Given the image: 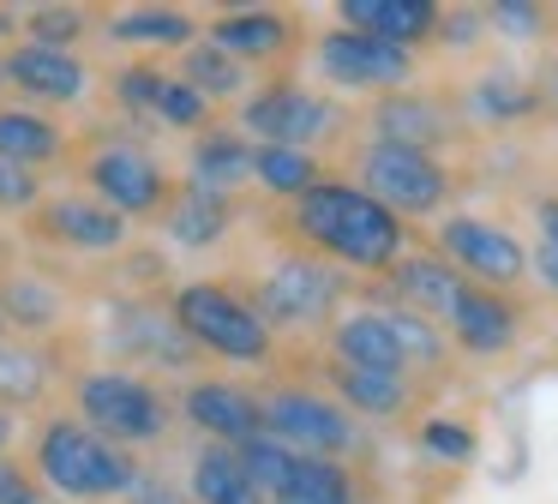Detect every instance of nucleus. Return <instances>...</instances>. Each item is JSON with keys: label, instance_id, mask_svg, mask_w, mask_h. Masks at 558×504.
<instances>
[{"label": "nucleus", "instance_id": "f257e3e1", "mask_svg": "<svg viewBox=\"0 0 558 504\" xmlns=\"http://www.w3.org/2000/svg\"><path fill=\"white\" fill-rule=\"evenodd\" d=\"M277 228L294 240V252H313V259L337 264V271H361L385 283L397 271V259L409 252V228L402 216H390L354 180H318L313 192L289 204L277 216Z\"/></svg>", "mask_w": 558, "mask_h": 504}, {"label": "nucleus", "instance_id": "f03ea898", "mask_svg": "<svg viewBox=\"0 0 558 504\" xmlns=\"http://www.w3.org/2000/svg\"><path fill=\"white\" fill-rule=\"evenodd\" d=\"M31 468L49 487L54 504H114L133 499L145 463L138 451H121L114 439H102L97 427L73 415V408H49L31 427Z\"/></svg>", "mask_w": 558, "mask_h": 504}, {"label": "nucleus", "instance_id": "7ed1b4c3", "mask_svg": "<svg viewBox=\"0 0 558 504\" xmlns=\"http://www.w3.org/2000/svg\"><path fill=\"white\" fill-rule=\"evenodd\" d=\"M66 408H73L85 427H97L102 439H114L121 451H145L162 444L181 420V403L162 379L133 367H73L66 372Z\"/></svg>", "mask_w": 558, "mask_h": 504}, {"label": "nucleus", "instance_id": "20e7f679", "mask_svg": "<svg viewBox=\"0 0 558 504\" xmlns=\"http://www.w3.org/2000/svg\"><path fill=\"white\" fill-rule=\"evenodd\" d=\"M169 307L186 343L205 360H222V367H270L277 360V331L253 307V288L234 276H193V283L169 288Z\"/></svg>", "mask_w": 558, "mask_h": 504}, {"label": "nucleus", "instance_id": "39448f33", "mask_svg": "<svg viewBox=\"0 0 558 504\" xmlns=\"http://www.w3.org/2000/svg\"><path fill=\"white\" fill-rule=\"evenodd\" d=\"M73 175H78V187H85L90 199H102L109 211H121L126 223H162L174 187H181L150 144H138L133 132H114V127L90 132V139L78 144Z\"/></svg>", "mask_w": 558, "mask_h": 504}, {"label": "nucleus", "instance_id": "423d86ee", "mask_svg": "<svg viewBox=\"0 0 558 504\" xmlns=\"http://www.w3.org/2000/svg\"><path fill=\"white\" fill-rule=\"evenodd\" d=\"M234 127L246 132L253 144H289V151H325L349 132V108L330 103L318 84H301L289 72H270L258 91H246Z\"/></svg>", "mask_w": 558, "mask_h": 504}, {"label": "nucleus", "instance_id": "0eeeda50", "mask_svg": "<svg viewBox=\"0 0 558 504\" xmlns=\"http://www.w3.org/2000/svg\"><path fill=\"white\" fill-rule=\"evenodd\" d=\"M349 168H354V187H366L402 223L438 216L450 204V192H457V175L445 168V156L409 151V144H385V139H354Z\"/></svg>", "mask_w": 558, "mask_h": 504}, {"label": "nucleus", "instance_id": "6e6552de", "mask_svg": "<svg viewBox=\"0 0 558 504\" xmlns=\"http://www.w3.org/2000/svg\"><path fill=\"white\" fill-rule=\"evenodd\" d=\"M258 408H265V439L289 444V451H301V456L349 463V456L361 451V427H354V415L325 391V384L270 379V384H258Z\"/></svg>", "mask_w": 558, "mask_h": 504}, {"label": "nucleus", "instance_id": "1a4fd4ad", "mask_svg": "<svg viewBox=\"0 0 558 504\" xmlns=\"http://www.w3.org/2000/svg\"><path fill=\"white\" fill-rule=\"evenodd\" d=\"M246 288H253V307L265 312V324L277 336H289V331H330V324H337L342 295H349V283H342L337 264L313 259V252H294V247L282 252L270 271H258Z\"/></svg>", "mask_w": 558, "mask_h": 504}, {"label": "nucleus", "instance_id": "9d476101", "mask_svg": "<svg viewBox=\"0 0 558 504\" xmlns=\"http://www.w3.org/2000/svg\"><path fill=\"white\" fill-rule=\"evenodd\" d=\"M102 348L114 355V367L150 372V379H157V372H193L198 360H205L193 343H186L169 295H121V300H109Z\"/></svg>", "mask_w": 558, "mask_h": 504}, {"label": "nucleus", "instance_id": "9b49d317", "mask_svg": "<svg viewBox=\"0 0 558 504\" xmlns=\"http://www.w3.org/2000/svg\"><path fill=\"white\" fill-rule=\"evenodd\" d=\"M433 252H438L445 264H457V271L469 276L474 288H498V295H510V288H517L522 276L534 271V264H529V247H522V240L510 235L505 223H493V216H474V211L445 216V223L433 228Z\"/></svg>", "mask_w": 558, "mask_h": 504}, {"label": "nucleus", "instance_id": "f8f14e48", "mask_svg": "<svg viewBox=\"0 0 558 504\" xmlns=\"http://www.w3.org/2000/svg\"><path fill=\"white\" fill-rule=\"evenodd\" d=\"M313 72L337 91H361V96H390L414 84V55L409 48H390L378 36H361L349 24H330V31L313 36Z\"/></svg>", "mask_w": 558, "mask_h": 504}, {"label": "nucleus", "instance_id": "ddd939ff", "mask_svg": "<svg viewBox=\"0 0 558 504\" xmlns=\"http://www.w3.org/2000/svg\"><path fill=\"white\" fill-rule=\"evenodd\" d=\"M133 223L121 211H109L102 199H90L85 187L49 192L37 211L25 216V240L49 252H121Z\"/></svg>", "mask_w": 558, "mask_h": 504}, {"label": "nucleus", "instance_id": "4468645a", "mask_svg": "<svg viewBox=\"0 0 558 504\" xmlns=\"http://www.w3.org/2000/svg\"><path fill=\"white\" fill-rule=\"evenodd\" d=\"M181 420L210 444H246L265 432V408H258V384H241L229 372H193L174 391Z\"/></svg>", "mask_w": 558, "mask_h": 504}, {"label": "nucleus", "instance_id": "2eb2a0df", "mask_svg": "<svg viewBox=\"0 0 558 504\" xmlns=\"http://www.w3.org/2000/svg\"><path fill=\"white\" fill-rule=\"evenodd\" d=\"M205 36L222 48V55L241 60L246 72H253V67L282 72L294 55H301V19H294L289 7H234V12H217V19H205Z\"/></svg>", "mask_w": 558, "mask_h": 504}, {"label": "nucleus", "instance_id": "dca6fc26", "mask_svg": "<svg viewBox=\"0 0 558 504\" xmlns=\"http://www.w3.org/2000/svg\"><path fill=\"white\" fill-rule=\"evenodd\" d=\"M7 96L31 108H73L90 96V60L73 48L7 43Z\"/></svg>", "mask_w": 558, "mask_h": 504}, {"label": "nucleus", "instance_id": "f3484780", "mask_svg": "<svg viewBox=\"0 0 558 504\" xmlns=\"http://www.w3.org/2000/svg\"><path fill=\"white\" fill-rule=\"evenodd\" d=\"M366 127L385 144H409V151H433V156L469 132L457 103H445V96H433V91H414V84L409 91H390V96H373Z\"/></svg>", "mask_w": 558, "mask_h": 504}, {"label": "nucleus", "instance_id": "a211bd4d", "mask_svg": "<svg viewBox=\"0 0 558 504\" xmlns=\"http://www.w3.org/2000/svg\"><path fill=\"white\" fill-rule=\"evenodd\" d=\"M73 307H66V288L49 271H31V264H7L0 271V324L13 336L31 343H54L66 331Z\"/></svg>", "mask_w": 558, "mask_h": 504}, {"label": "nucleus", "instance_id": "6ab92c4d", "mask_svg": "<svg viewBox=\"0 0 558 504\" xmlns=\"http://www.w3.org/2000/svg\"><path fill=\"white\" fill-rule=\"evenodd\" d=\"M457 108H462V127H486V132H505V127H522L546 108L541 84L517 67H481L469 84L457 91Z\"/></svg>", "mask_w": 558, "mask_h": 504}, {"label": "nucleus", "instance_id": "aec40b11", "mask_svg": "<svg viewBox=\"0 0 558 504\" xmlns=\"http://www.w3.org/2000/svg\"><path fill=\"white\" fill-rule=\"evenodd\" d=\"M385 295H390V307H409L433 324H450L462 295H469V276L457 264H445L438 252H402L397 271L385 276Z\"/></svg>", "mask_w": 558, "mask_h": 504}, {"label": "nucleus", "instance_id": "412c9836", "mask_svg": "<svg viewBox=\"0 0 558 504\" xmlns=\"http://www.w3.org/2000/svg\"><path fill=\"white\" fill-rule=\"evenodd\" d=\"M73 151H78V139L49 115V108H31V103H19V96H0V156H7V163L49 175V168L73 163Z\"/></svg>", "mask_w": 558, "mask_h": 504}, {"label": "nucleus", "instance_id": "4be33fe9", "mask_svg": "<svg viewBox=\"0 0 558 504\" xmlns=\"http://www.w3.org/2000/svg\"><path fill=\"white\" fill-rule=\"evenodd\" d=\"M325 360H342V367H361V372H397V379H414L409 355H402L397 331H390V319H385V307L337 312V324L325 331Z\"/></svg>", "mask_w": 558, "mask_h": 504}, {"label": "nucleus", "instance_id": "5701e85b", "mask_svg": "<svg viewBox=\"0 0 558 504\" xmlns=\"http://www.w3.org/2000/svg\"><path fill=\"white\" fill-rule=\"evenodd\" d=\"M337 19L361 36L409 48V55L421 43H438V31H445V7H433V0H342Z\"/></svg>", "mask_w": 558, "mask_h": 504}, {"label": "nucleus", "instance_id": "b1692460", "mask_svg": "<svg viewBox=\"0 0 558 504\" xmlns=\"http://www.w3.org/2000/svg\"><path fill=\"white\" fill-rule=\"evenodd\" d=\"M234 216H241L234 192H217V187H198V180H181L157 228H162V235H169L181 252H210V247H222V235L234 228Z\"/></svg>", "mask_w": 558, "mask_h": 504}, {"label": "nucleus", "instance_id": "393cba45", "mask_svg": "<svg viewBox=\"0 0 558 504\" xmlns=\"http://www.w3.org/2000/svg\"><path fill=\"white\" fill-rule=\"evenodd\" d=\"M54 391H66L61 355L49 343H31V336H0V403L13 415H31Z\"/></svg>", "mask_w": 558, "mask_h": 504}, {"label": "nucleus", "instance_id": "a878e982", "mask_svg": "<svg viewBox=\"0 0 558 504\" xmlns=\"http://www.w3.org/2000/svg\"><path fill=\"white\" fill-rule=\"evenodd\" d=\"M517 331H522L517 300L498 295V288H474L469 283L457 319H450V348H457V355H474V360H493V355H505V348L517 343Z\"/></svg>", "mask_w": 558, "mask_h": 504}, {"label": "nucleus", "instance_id": "bb28decb", "mask_svg": "<svg viewBox=\"0 0 558 504\" xmlns=\"http://www.w3.org/2000/svg\"><path fill=\"white\" fill-rule=\"evenodd\" d=\"M186 504H270L258 492L253 468L241 463V444L198 439L186 456Z\"/></svg>", "mask_w": 558, "mask_h": 504}, {"label": "nucleus", "instance_id": "cd10ccee", "mask_svg": "<svg viewBox=\"0 0 558 504\" xmlns=\"http://www.w3.org/2000/svg\"><path fill=\"white\" fill-rule=\"evenodd\" d=\"M97 31L114 48H157V55L169 48V55H181L205 36V19L186 7H126V12H102Z\"/></svg>", "mask_w": 558, "mask_h": 504}, {"label": "nucleus", "instance_id": "c85d7f7f", "mask_svg": "<svg viewBox=\"0 0 558 504\" xmlns=\"http://www.w3.org/2000/svg\"><path fill=\"white\" fill-rule=\"evenodd\" d=\"M325 384L354 420H397L402 408L414 403V379H397V372H361L342 367V360H325Z\"/></svg>", "mask_w": 558, "mask_h": 504}, {"label": "nucleus", "instance_id": "c756f323", "mask_svg": "<svg viewBox=\"0 0 558 504\" xmlns=\"http://www.w3.org/2000/svg\"><path fill=\"white\" fill-rule=\"evenodd\" d=\"M253 151L258 144L246 139L234 120H217V127H205L193 144H186V180L217 187V192H234V187L253 180Z\"/></svg>", "mask_w": 558, "mask_h": 504}, {"label": "nucleus", "instance_id": "7c9ffc66", "mask_svg": "<svg viewBox=\"0 0 558 504\" xmlns=\"http://www.w3.org/2000/svg\"><path fill=\"white\" fill-rule=\"evenodd\" d=\"M174 79H186L210 108H217V103H246V67L234 55H222L210 36H198L193 48L174 55Z\"/></svg>", "mask_w": 558, "mask_h": 504}, {"label": "nucleus", "instance_id": "2f4dec72", "mask_svg": "<svg viewBox=\"0 0 558 504\" xmlns=\"http://www.w3.org/2000/svg\"><path fill=\"white\" fill-rule=\"evenodd\" d=\"M253 180L270 192V199L294 204L301 192H313L318 180H330V175H325V163H318L313 151H289V144H258V151H253Z\"/></svg>", "mask_w": 558, "mask_h": 504}, {"label": "nucleus", "instance_id": "473e14b6", "mask_svg": "<svg viewBox=\"0 0 558 504\" xmlns=\"http://www.w3.org/2000/svg\"><path fill=\"white\" fill-rule=\"evenodd\" d=\"M97 24H102V12H90V7H25L19 12V43L73 48L78 55V43H85Z\"/></svg>", "mask_w": 558, "mask_h": 504}, {"label": "nucleus", "instance_id": "72a5a7b5", "mask_svg": "<svg viewBox=\"0 0 558 504\" xmlns=\"http://www.w3.org/2000/svg\"><path fill=\"white\" fill-rule=\"evenodd\" d=\"M385 319H390V331H397L402 355H409V372H445L450 336L438 331L433 319H421V312H409V307H385Z\"/></svg>", "mask_w": 558, "mask_h": 504}, {"label": "nucleus", "instance_id": "f704fd0d", "mask_svg": "<svg viewBox=\"0 0 558 504\" xmlns=\"http://www.w3.org/2000/svg\"><path fill=\"white\" fill-rule=\"evenodd\" d=\"M162 84H169V67H157V60H126V67L109 72V103L121 108V115H133V120H150L157 115Z\"/></svg>", "mask_w": 558, "mask_h": 504}, {"label": "nucleus", "instance_id": "c9c22d12", "mask_svg": "<svg viewBox=\"0 0 558 504\" xmlns=\"http://www.w3.org/2000/svg\"><path fill=\"white\" fill-rule=\"evenodd\" d=\"M150 120H157V127H169V132H186V139H198L205 127H217V108H210L186 79H174V72H169V84H162L157 115H150Z\"/></svg>", "mask_w": 558, "mask_h": 504}, {"label": "nucleus", "instance_id": "e433bc0d", "mask_svg": "<svg viewBox=\"0 0 558 504\" xmlns=\"http://www.w3.org/2000/svg\"><path fill=\"white\" fill-rule=\"evenodd\" d=\"M43 199H49V175L19 168V163H7V156H0V223H7V216H19V223H25Z\"/></svg>", "mask_w": 558, "mask_h": 504}, {"label": "nucleus", "instance_id": "4c0bfd02", "mask_svg": "<svg viewBox=\"0 0 558 504\" xmlns=\"http://www.w3.org/2000/svg\"><path fill=\"white\" fill-rule=\"evenodd\" d=\"M534 252H529V264H534V276H541L546 288L558 295V199H541L534 204Z\"/></svg>", "mask_w": 558, "mask_h": 504}, {"label": "nucleus", "instance_id": "58836bf2", "mask_svg": "<svg viewBox=\"0 0 558 504\" xmlns=\"http://www.w3.org/2000/svg\"><path fill=\"white\" fill-rule=\"evenodd\" d=\"M486 31L510 36V43H522V36H546V7H529V0H498V7L481 12Z\"/></svg>", "mask_w": 558, "mask_h": 504}, {"label": "nucleus", "instance_id": "ea45409f", "mask_svg": "<svg viewBox=\"0 0 558 504\" xmlns=\"http://www.w3.org/2000/svg\"><path fill=\"white\" fill-rule=\"evenodd\" d=\"M0 504H54L31 456H0Z\"/></svg>", "mask_w": 558, "mask_h": 504}, {"label": "nucleus", "instance_id": "a19ab883", "mask_svg": "<svg viewBox=\"0 0 558 504\" xmlns=\"http://www.w3.org/2000/svg\"><path fill=\"white\" fill-rule=\"evenodd\" d=\"M421 444H426L433 456H445V463H469L481 439H474V427H462V420H445V415H438V420H426V427H421Z\"/></svg>", "mask_w": 558, "mask_h": 504}, {"label": "nucleus", "instance_id": "79ce46f5", "mask_svg": "<svg viewBox=\"0 0 558 504\" xmlns=\"http://www.w3.org/2000/svg\"><path fill=\"white\" fill-rule=\"evenodd\" d=\"M19 432H25V415H13V408L0 403V456H13Z\"/></svg>", "mask_w": 558, "mask_h": 504}, {"label": "nucleus", "instance_id": "37998d69", "mask_svg": "<svg viewBox=\"0 0 558 504\" xmlns=\"http://www.w3.org/2000/svg\"><path fill=\"white\" fill-rule=\"evenodd\" d=\"M541 96H546V108H553V115H558V55H553V60H546V67H541Z\"/></svg>", "mask_w": 558, "mask_h": 504}, {"label": "nucleus", "instance_id": "c03bdc74", "mask_svg": "<svg viewBox=\"0 0 558 504\" xmlns=\"http://www.w3.org/2000/svg\"><path fill=\"white\" fill-rule=\"evenodd\" d=\"M0 96H7V48H0Z\"/></svg>", "mask_w": 558, "mask_h": 504}]
</instances>
